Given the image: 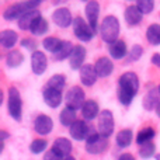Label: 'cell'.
I'll list each match as a JSON object with an SVG mask.
<instances>
[{
    "label": "cell",
    "mask_w": 160,
    "mask_h": 160,
    "mask_svg": "<svg viewBox=\"0 0 160 160\" xmlns=\"http://www.w3.org/2000/svg\"><path fill=\"white\" fill-rule=\"evenodd\" d=\"M139 90V78L135 72H125L118 80V100L122 105H129Z\"/></svg>",
    "instance_id": "cell-1"
},
{
    "label": "cell",
    "mask_w": 160,
    "mask_h": 160,
    "mask_svg": "<svg viewBox=\"0 0 160 160\" xmlns=\"http://www.w3.org/2000/svg\"><path fill=\"white\" fill-rule=\"evenodd\" d=\"M100 35L101 39L107 44H112L118 39L119 35V21L115 16H107L100 24Z\"/></svg>",
    "instance_id": "cell-2"
},
{
    "label": "cell",
    "mask_w": 160,
    "mask_h": 160,
    "mask_svg": "<svg viewBox=\"0 0 160 160\" xmlns=\"http://www.w3.org/2000/svg\"><path fill=\"white\" fill-rule=\"evenodd\" d=\"M39 6V3L32 2V0H27V2H20L10 4L8 7L4 8L3 11V17L6 21H14V20H20L25 13L31 10H37V7Z\"/></svg>",
    "instance_id": "cell-3"
},
{
    "label": "cell",
    "mask_w": 160,
    "mask_h": 160,
    "mask_svg": "<svg viewBox=\"0 0 160 160\" xmlns=\"http://www.w3.org/2000/svg\"><path fill=\"white\" fill-rule=\"evenodd\" d=\"M72 25H73V34H75V37L83 42H90L94 38V35H96V31L90 27V24L83 17H76L73 20Z\"/></svg>",
    "instance_id": "cell-4"
},
{
    "label": "cell",
    "mask_w": 160,
    "mask_h": 160,
    "mask_svg": "<svg viewBox=\"0 0 160 160\" xmlns=\"http://www.w3.org/2000/svg\"><path fill=\"white\" fill-rule=\"evenodd\" d=\"M108 148V138L100 135L98 132H90L88 138L86 139V150L91 155H100L105 152Z\"/></svg>",
    "instance_id": "cell-5"
},
{
    "label": "cell",
    "mask_w": 160,
    "mask_h": 160,
    "mask_svg": "<svg viewBox=\"0 0 160 160\" xmlns=\"http://www.w3.org/2000/svg\"><path fill=\"white\" fill-rule=\"evenodd\" d=\"M7 107H8V114L11 115V118H14L16 121H20L22 115V101H21L20 91L16 87L8 88Z\"/></svg>",
    "instance_id": "cell-6"
},
{
    "label": "cell",
    "mask_w": 160,
    "mask_h": 160,
    "mask_svg": "<svg viewBox=\"0 0 160 160\" xmlns=\"http://www.w3.org/2000/svg\"><path fill=\"white\" fill-rule=\"evenodd\" d=\"M114 115L110 110H102L98 115V122H97V129L98 133L105 138H110L114 132Z\"/></svg>",
    "instance_id": "cell-7"
},
{
    "label": "cell",
    "mask_w": 160,
    "mask_h": 160,
    "mask_svg": "<svg viewBox=\"0 0 160 160\" xmlns=\"http://www.w3.org/2000/svg\"><path fill=\"white\" fill-rule=\"evenodd\" d=\"M86 102V94L82 87L79 86H73L68 90L66 93V107H70L73 110L78 111L79 108H83Z\"/></svg>",
    "instance_id": "cell-8"
},
{
    "label": "cell",
    "mask_w": 160,
    "mask_h": 160,
    "mask_svg": "<svg viewBox=\"0 0 160 160\" xmlns=\"http://www.w3.org/2000/svg\"><path fill=\"white\" fill-rule=\"evenodd\" d=\"M73 20L75 18L72 17V13L66 7H59L52 13V21L61 28L69 27L70 24H73Z\"/></svg>",
    "instance_id": "cell-9"
},
{
    "label": "cell",
    "mask_w": 160,
    "mask_h": 160,
    "mask_svg": "<svg viewBox=\"0 0 160 160\" xmlns=\"http://www.w3.org/2000/svg\"><path fill=\"white\" fill-rule=\"evenodd\" d=\"M47 68H48V59L45 56V53L41 52V51L32 52V55H31V70H32V73L41 76L42 73H45Z\"/></svg>",
    "instance_id": "cell-10"
},
{
    "label": "cell",
    "mask_w": 160,
    "mask_h": 160,
    "mask_svg": "<svg viewBox=\"0 0 160 160\" xmlns=\"http://www.w3.org/2000/svg\"><path fill=\"white\" fill-rule=\"evenodd\" d=\"M86 17H87V22L94 31H97V25H98V14H100V4L97 0H90L86 4L84 8Z\"/></svg>",
    "instance_id": "cell-11"
},
{
    "label": "cell",
    "mask_w": 160,
    "mask_h": 160,
    "mask_svg": "<svg viewBox=\"0 0 160 160\" xmlns=\"http://www.w3.org/2000/svg\"><path fill=\"white\" fill-rule=\"evenodd\" d=\"M34 129L38 135H48V133L52 132L53 129V121L51 117L45 115V114H41L35 118L34 121Z\"/></svg>",
    "instance_id": "cell-12"
},
{
    "label": "cell",
    "mask_w": 160,
    "mask_h": 160,
    "mask_svg": "<svg viewBox=\"0 0 160 160\" xmlns=\"http://www.w3.org/2000/svg\"><path fill=\"white\" fill-rule=\"evenodd\" d=\"M69 133L75 141H86L90 135V128L82 119H78L72 127L69 128Z\"/></svg>",
    "instance_id": "cell-13"
},
{
    "label": "cell",
    "mask_w": 160,
    "mask_h": 160,
    "mask_svg": "<svg viewBox=\"0 0 160 160\" xmlns=\"http://www.w3.org/2000/svg\"><path fill=\"white\" fill-rule=\"evenodd\" d=\"M42 98H44L45 104H47L49 108H56V107H59V105H61L63 96H62V91L61 90L45 87L44 88V93H42Z\"/></svg>",
    "instance_id": "cell-14"
},
{
    "label": "cell",
    "mask_w": 160,
    "mask_h": 160,
    "mask_svg": "<svg viewBox=\"0 0 160 160\" xmlns=\"http://www.w3.org/2000/svg\"><path fill=\"white\" fill-rule=\"evenodd\" d=\"M94 69H96L98 78L104 79V78H108V76L112 73L114 63L110 58H107V56H101V58H98L97 62L94 63Z\"/></svg>",
    "instance_id": "cell-15"
},
{
    "label": "cell",
    "mask_w": 160,
    "mask_h": 160,
    "mask_svg": "<svg viewBox=\"0 0 160 160\" xmlns=\"http://www.w3.org/2000/svg\"><path fill=\"white\" fill-rule=\"evenodd\" d=\"M86 59V48L82 47V45H76L73 48V52L69 58V65L73 70H80L84 63Z\"/></svg>",
    "instance_id": "cell-16"
},
{
    "label": "cell",
    "mask_w": 160,
    "mask_h": 160,
    "mask_svg": "<svg viewBox=\"0 0 160 160\" xmlns=\"http://www.w3.org/2000/svg\"><path fill=\"white\" fill-rule=\"evenodd\" d=\"M79 72H80V82H82V84L91 87L97 82L98 76H97V72L93 65H83Z\"/></svg>",
    "instance_id": "cell-17"
},
{
    "label": "cell",
    "mask_w": 160,
    "mask_h": 160,
    "mask_svg": "<svg viewBox=\"0 0 160 160\" xmlns=\"http://www.w3.org/2000/svg\"><path fill=\"white\" fill-rule=\"evenodd\" d=\"M124 18L129 25H138L143 18V13L138 8V6H128L125 8Z\"/></svg>",
    "instance_id": "cell-18"
},
{
    "label": "cell",
    "mask_w": 160,
    "mask_h": 160,
    "mask_svg": "<svg viewBox=\"0 0 160 160\" xmlns=\"http://www.w3.org/2000/svg\"><path fill=\"white\" fill-rule=\"evenodd\" d=\"M82 115H83V118L87 119V121H93L96 117H98L100 108H98L97 101H94V100H87L82 108Z\"/></svg>",
    "instance_id": "cell-19"
},
{
    "label": "cell",
    "mask_w": 160,
    "mask_h": 160,
    "mask_svg": "<svg viewBox=\"0 0 160 160\" xmlns=\"http://www.w3.org/2000/svg\"><path fill=\"white\" fill-rule=\"evenodd\" d=\"M108 52H110L111 58L112 59H122L124 56L128 55V49H127V44L122 39H117L115 42L110 45L108 48Z\"/></svg>",
    "instance_id": "cell-20"
},
{
    "label": "cell",
    "mask_w": 160,
    "mask_h": 160,
    "mask_svg": "<svg viewBox=\"0 0 160 160\" xmlns=\"http://www.w3.org/2000/svg\"><path fill=\"white\" fill-rule=\"evenodd\" d=\"M52 149L55 152H58L61 156L66 158V156H70V152H72L73 146H72V142L66 138H58L53 141L52 145Z\"/></svg>",
    "instance_id": "cell-21"
},
{
    "label": "cell",
    "mask_w": 160,
    "mask_h": 160,
    "mask_svg": "<svg viewBox=\"0 0 160 160\" xmlns=\"http://www.w3.org/2000/svg\"><path fill=\"white\" fill-rule=\"evenodd\" d=\"M18 41V34L13 30H3L0 32V44L6 49H11Z\"/></svg>",
    "instance_id": "cell-22"
},
{
    "label": "cell",
    "mask_w": 160,
    "mask_h": 160,
    "mask_svg": "<svg viewBox=\"0 0 160 160\" xmlns=\"http://www.w3.org/2000/svg\"><path fill=\"white\" fill-rule=\"evenodd\" d=\"M39 17H41V13H39L38 10L28 11V13H25L24 16L18 20V27L21 28V30H28L30 31L31 27H32V24L39 18Z\"/></svg>",
    "instance_id": "cell-23"
},
{
    "label": "cell",
    "mask_w": 160,
    "mask_h": 160,
    "mask_svg": "<svg viewBox=\"0 0 160 160\" xmlns=\"http://www.w3.org/2000/svg\"><path fill=\"white\" fill-rule=\"evenodd\" d=\"M59 121L63 127H72L76 121H78V117H76V110L70 107H65L61 111V115H59Z\"/></svg>",
    "instance_id": "cell-24"
},
{
    "label": "cell",
    "mask_w": 160,
    "mask_h": 160,
    "mask_svg": "<svg viewBox=\"0 0 160 160\" xmlns=\"http://www.w3.org/2000/svg\"><path fill=\"white\" fill-rule=\"evenodd\" d=\"M73 48H75V45L70 41H62L59 49L53 53V58H55L56 61H65V59L70 58V55H72V52H73Z\"/></svg>",
    "instance_id": "cell-25"
},
{
    "label": "cell",
    "mask_w": 160,
    "mask_h": 160,
    "mask_svg": "<svg viewBox=\"0 0 160 160\" xmlns=\"http://www.w3.org/2000/svg\"><path fill=\"white\" fill-rule=\"evenodd\" d=\"M132 141H133V132L131 129H122V131H119L118 133H117V136H115V142H117V145H118L119 148H128L131 143H132Z\"/></svg>",
    "instance_id": "cell-26"
},
{
    "label": "cell",
    "mask_w": 160,
    "mask_h": 160,
    "mask_svg": "<svg viewBox=\"0 0 160 160\" xmlns=\"http://www.w3.org/2000/svg\"><path fill=\"white\" fill-rule=\"evenodd\" d=\"M158 94H159L158 88H150V90L148 91L145 98H143V108L145 110L152 111L153 108H156V105H158V102H159Z\"/></svg>",
    "instance_id": "cell-27"
},
{
    "label": "cell",
    "mask_w": 160,
    "mask_h": 160,
    "mask_svg": "<svg viewBox=\"0 0 160 160\" xmlns=\"http://www.w3.org/2000/svg\"><path fill=\"white\" fill-rule=\"evenodd\" d=\"M146 39L150 45H160V24H150L148 27Z\"/></svg>",
    "instance_id": "cell-28"
},
{
    "label": "cell",
    "mask_w": 160,
    "mask_h": 160,
    "mask_svg": "<svg viewBox=\"0 0 160 160\" xmlns=\"http://www.w3.org/2000/svg\"><path fill=\"white\" fill-rule=\"evenodd\" d=\"M155 135H156V132L152 127L142 128V129L138 132V135H136V143L141 146V145H143V143L152 142V139L155 138Z\"/></svg>",
    "instance_id": "cell-29"
},
{
    "label": "cell",
    "mask_w": 160,
    "mask_h": 160,
    "mask_svg": "<svg viewBox=\"0 0 160 160\" xmlns=\"http://www.w3.org/2000/svg\"><path fill=\"white\" fill-rule=\"evenodd\" d=\"M24 62V55L20 51H10L6 56V63L8 68H18Z\"/></svg>",
    "instance_id": "cell-30"
},
{
    "label": "cell",
    "mask_w": 160,
    "mask_h": 160,
    "mask_svg": "<svg viewBox=\"0 0 160 160\" xmlns=\"http://www.w3.org/2000/svg\"><path fill=\"white\" fill-rule=\"evenodd\" d=\"M48 28H49L48 21L44 18V17H39V18L32 24V27H31L30 31H31V34H32V35L39 37V35H44V34L48 31Z\"/></svg>",
    "instance_id": "cell-31"
},
{
    "label": "cell",
    "mask_w": 160,
    "mask_h": 160,
    "mask_svg": "<svg viewBox=\"0 0 160 160\" xmlns=\"http://www.w3.org/2000/svg\"><path fill=\"white\" fill-rule=\"evenodd\" d=\"M61 44H62V39H59L58 37H47V38L42 41V45H44L45 51H48V52H51V53H55L56 51L59 49Z\"/></svg>",
    "instance_id": "cell-32"
},
{
    "label": "cell",
    "mask_w": 160,
    "mask_h": 160,
    "mask_svg": "<svg viewBox=\"0 0 160 160\" xmlns=\"http://www.w3.org/2000/svg\"><path fill=\"white\" fill-rule=\"evenodd\" d=\"M65 84H66V79H65L63 75H53L52 78L48 80L47 83V87L49 88H56V90H61L65 87Z\"/></svg>",
    "instance_id": "cell-33"
},
{
    "label": "cell",
    "mask_w": 160,
    "mask_h": 160,
    "mask_svg": "<svg viewBox=\"0 0 160 160\" xmlns=\"http://www.w3.org/2000/svg\"><path fill=\"white\" fill-rule=\"evenodd\" d=\"M155 150H156V146L153 142H148V143H143L139 146V156L142 159H149L155 155Z\"/></svg>",
    "instance_id": "cell-34"
},
{
    "label": "cell",
    "mask_w": 160,
    "mask_h": 160,
    "mask_svg": "<svg viewBox=\"0 0 160 160\" xmlns=\"http://www.w3.org/2000/svg\"><path fill=\"white\" fill-rule=\"evenodd\" d=\"M47 146H48V142L45 141V139H34L30 143V150H31V153L38 155V153L44 152V150L47 149Z\"/></svg>",
    "instance_id": "cell-35"
},
{
    "label": "cell",
    "mask_w": 160,
    "mask_h": 160,
    "mask_svg": "<svg viewBox=\"0 0 160 160\" xmlns=\"http://www.w3.org/2000/svg\"><path fill=\"white\" fill-rule=\"evenodd\" d=\"M136 6L143 14H149L155 8V0H136Z\"/></svg>",
    "instance_id": "cell-36"
},
{
    "label": "cell",
    "mask_w": 160,
    "mask_h": 160,
    "mask_svg": "<svg viewBox=\"0 0 160 160\" xmlns=\"http://www.w3.org/2000/svg\"><path fill=\"white\" fill-rule=\"evenodd\" d=\"M142 53H143V48H142L141 45H133V47L131 48V51L128 52V61L136 62L142 56Z\"/></svg>",
    "instance_id": "cell-37"
},
{
    "label": "cell",
    "mask_w": 160,
    "mask_h": 160,
    "mask_svg": "<svg viewBox=\"0 0 160 160\" xmlns=\"http://www.w3.org/2000/svg\"><path fill=\"white\" fill-rule=\"evenodd\" d=\"M21 47L25 48V49H28V51H34V52H35L37 51V42L31 38H22Z\"/></svg>",
    "instance_id": "cell-38"
},
{
    "label": "cell",
    "mask_w": 160,
    "mask_h": 160,
    "mask_svg": "<svg viewBox=\"0 0 160 160\" xmlns=\"http://www.w3.org/2000/svg\"><path fill=\"white\" fill-rule=\"evenodd\" d=\"M63 159H65L63 156H61L58 152H55L53 149L48 150V152L45 153V156H44V160H63Z\"/></svg>",
    "instance_id": "cell-39"
},
{
    "label": "cell",
    "mask_w": 160,
    "mask_h": 160,
    "mask_svg": "<svg viewBox=\"0 0 160 160\" xmlns=\"http://www.w3.org/2000/svg\"><path fill=\"white\" fill-rule=\"evenodd\" d=\"M152 63L155 66L160 68V53H153L152 55Z\"/></svg>",
    "instance_id": "cell-40"
},
{
    "label": "cell",
    "mask_w": 160,
    "mask_h": 160,
    "mask_svg": "<svg viewBox=\"0 0 160 160\" xmlns=\"http://www.w3.org/2000/svg\"><path fill=\"white\" fill-rule=\"evenodd\" d=\"M118 160H135V158L131 153H122V155H119Z\"/></svg>",
    "instance_id": "cell-41"
},
{
    "label": "cell",
    "mask_w": 160,
    "mask_h": 160,
    "mask_svg": "<svg viewBox=\"0 0 160 160\" xmlns=\"http://www.w3.org/2000/svg\"><path fill=\"white\" fill-rule=\"evenodd\" d=\"M0 135H2V142H4L6 139L8 138V133L6 132V131H0Z\"/></svg>",
    "instance_id": "cell-42"
},
{
    "label": "cell",
    "mask_w": 160,
    "mask_h": 160,
    "mask_svg": "<svg viewBox=\"0 0 160 160\" xmlns=\"http://www.w3.org/2000/svg\"><path fill=\"white\" fill-rule=\"evenodd\" d=\"M155 111H156V114H158V117L160 118V100H159V102H158V105H156V108H155Z\"/></svg>",
    "instance_id": "cell-43"
},
{
    "label": "cell",
    "mask_w": 160,
    "mask_h": 160,
    "mask_svg": "<svg viewBox=\"0 0 160 160\" xmlns=\"http://www.w3.org/2000/svg\"><path fill=\"white\" fill-rule=\"evenodd\" d=\"M63 160H76V159L73 158V156H66V158H65Z\"/></svg>",
    "instance_id": "cell-44"
},
{
    "label": "cell",
    "mask_w": 160,
    "mask_h": 160,
    "mask_svg": "<svg viewBox=\"0 0 160 160\" xmlns=\"http://www.w3.org/2000/svg\"><path fill=\"white\" fill-rule=\"evenodd\" d=\"M155 158H156V160H160V153H158V155H156Z\"/></svg>",
    "instance_id": "cell-45"
},
{
    "label": "cell",
    "mask_w": 160,
    "mask_h": 160,
    "mask_svg": "<svg viewBox=\"0 0 160 160\" xmlns=\"http://www.w3.org/2000/svg\"><path fill=\"white\" fill-rule=\"evenodd\" d=\"M32 2H37V3H42V2H45V0H32Z\"/></svg>",
    "instance_id": "cell-46"
},
{
    "label": "cell",
    "mask_w": 160,
    "mask_h": 160,
    "mask_svg": "<svg viewBox=\"0 0 160 160\" xmlns=\"http://www.w3.org/2000/svg\"><path fill=\"white\" fill-rule=\"evenodd\" d=\"M82 2H87V3H88V2H90V0H82Z\"/></svg>",
    "instance_id": "cell-47"
},
{
    "label": "cell",
    "mask_w": 160,
    "mask_h": 160,
    "mask_svg": "<svg viewBox=\"0 0 160 160\" xmlns=\"http://www.w3.org/2000/svg\"><path fill=\"white\" fill-rule=\"evenodd\" d=\"M158 90H159V94H160V86H159V88H158Z\"/></svg>",
    "instance_id": "cell-48"
},
{
    "label": "cell",
    "mask_w": 160,
    "mask_h": 160,
    "mask_svg": "<svg viewBox=\"0 0 160 160\" xmlns=\"http://www.w3.org/2000/svg\"><path fill=\"white\" fill-rule=\"evenodd\" d=\"M58 2H61V0H55V3H58Z\"/></svg>",
    "instance_id": "cell-49"
}]
</instances>
